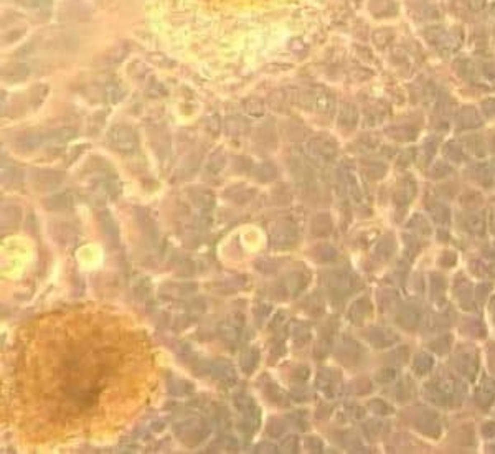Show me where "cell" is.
<instances>
[{
	"label": "cell",
	"mask_w": 495,
	"mask_h": 454,
	"mask_svg": "<svg viewBox=\"0 0 495 454\" xmlns=\"http://www.w3.org/2000/svg\"><path fill=\"white\" fill-rule=\"evenodd\" d=\"M109 142L116 151L122 154L134 152L137 147V134L126 124H116L109 131Z\"/></svg>",
	"instance_id": "1"
},
{
	"label": "cell",
	"mask_w": 495,
	"mask_h": 454,
	"mask_svg": "<svg viewBox=\"0 0 495 454\" xmlns=\"http://www.w3.org/2000/svg\"><path fill=\"white\" fill-rule=\"evenodd\" d=\"M64 180V175L61 172L48 170V169H37L32 172V185L38 192H46L59 187Z\"/></svg>",
	"instance_id": "2"
},
{
	"label": "cell",
	"mask_w": 495,
	"mask_h": 454,
	"mask_svg": "<svg viewBox=\"0 0 495 454\" xmlns=\"http://www.w3.org/2000/svg\"><path fill=\"white\" fill-rule=\"evenodd\" d=\"M175 431L183 441H187L188 444H195V443H198L200 439H203V434L206 433V429H205L203 421L190 418V420L177 423Z\"/></svg>",
	"instance_id": "3"
},
{
	"label": "cell",
	"mask_w": 495,
	"mask_h": 454,
	"mask_svg": "<svg viewBox=\"0 0 495 454\" xmlns=\"http://www.w3.org/2000/svg\"><path fill=\"white\" fill-rule=\"evenodd\" d=\"M45 144V133L43 131H27V133L20 134L15 141L17 151L23 154L32 152L35 149H38Z\"/></svg>",
	"instance_id": "4"
},
{
	"label": "cell",
	"mask_w": 495,
	"mask_h": 454,
	"mask_svg": "<svg viewBox=\"0 0 495 454\" xmlns=\"http://www.w3.org/2000/svg\"><path fill=\"white\" fill-rule=\"evenodd\" d=\"M307 103L315 106L320 112H325L329 114L332 112L333 106H335V99H333L332 93H329L324 88H315L312 93L307 94Z\"/></svg>",
	"instance_id": "5"
},
{
	"label": "cell",
	"mask_w": 495,
	"mask_h": 454,
	"mask_svg": "<svg viewBox=\"0 0 495 454\" xmlns=\"http://www.w3.org/2000/svg\"><path fill=\"white\" fill-rule=\"evenodd\" d=\"M188 197H190V200L193 202V205L203 212L213 210L215 203H217V197H215V193L208 188H201V187L190 188Z\"/></svg>",
	"instance_id": "6"
},
{
	"label": "cell",
	"mask_w": 495,
	"mask_h": 454,
	"mask_svg": "<svg viewBox=\"0 0 495 454\" xmlns=\"http://www.w3.org/2000/svg\"><path fill=\"white\" fill-rule=\"evenodd\" d=\"M210 372L213 373L215 378H218L220 381H223L226 385H231L236 381V372L233 365L228 360H223V358H218L213 363H210Z\"/></svg>",
	"instance_id": "7"
},
{
	"label": "cell",
	"mask_w": 495,
	"mask_h": 454,
	"mask_svg": "<svg viewBox=\"0 0 495 454\" xmlns=\"http://www.w3.org/2000/svg\"><path fill=\"white\" fill-rule=\"evenodd\" d=\"M30 76V67L25 63H9L2 70V80L7 83H22Z\"/></svg>",
	"instance_id": "8"
},
{
	"label": "cell",
	"mask_w": 495,
	"mask_h": 454,
	"mask_svg": "<svg viewBox=\"0 0 495 454\" xmlns=\"http://www.w3.org/2000/svg\"><path fill=\"white\" fill-rule=\"evenodd\" d=\"M309 151H311L312 155H315V157L322 159V160H332L337 154L335 144H332V142L327 139H320V137L311 141Z\"/></svg>",
	"instance_id": "9"
},
{
	"label": "cell",
	"mask_w": 495,
	"mask_h": 454,
	"mask_svg": "<svg viewBox=\"0 0 495 454\" xmlns=\"http://www.w3.org/2000/svg\"><path fill=\"white\" fill-rule=\"evenodd\" d=\"M296 241V233L289 225H277L271 230V243L277 248L291 246Z\"/></svg>",
	"instance_id": "10"
},
{
	"label": "cell",
	"mask_w": 495,
	"mask_h": 454,
	"mask_svg": "<svg viewBox=\"0 0 495 454\" xmlns=\"http://www.w3.org/2000/svg\"><path fill=\"white\" fill-rule=\"evenodd\" d=\"M45 133V144L48 146H59L64 142L71 141L76 136V131L73 127H58L51 131H43Z\"/></svg>",
	"instance_id": "11"
},
{
	"label": "cell",
	"mask_w": 495,
	"mask_h": 454,
	"mask_svg": "<svg viewBox=\"0 0 495 454\" xmlns=\"http://www.w3.org/2000/svg\"><path fill=\"white\" fill-rule=\"evenodd\" d=\"M225 129L226 134L231 137H238V136H244L249 133V122L244 117L233 114L230 117H226L225 121Z\"/></svg>",
	"instance_id": "12"
},
{
	"label": "cell",
	"mask_w": 495,
	"mask_h": 454,
	"mask_svg": "<svg viewBox=\"0 0 495 454\" xmlns=\"http://www.w3.org/2000/svg\"><path fill=\"white\" fill-rule=\"evenodd\" d=\"M226 160H228V155H226V152H225V149H223V147H220V149H217V151H215V152H211V155H210V157H208L205 170L208 172V174L217 175V174H220V172H222V170L225 169Z\"/></svg>",
	"instance_id": "13"
},
{
	"label": "cell",
	"mask_w": 495,
	"mask_h": 454,
	"mask_svg": "<svg viewBox=\"0 0 495 454\" xmlns=\"http://www.w3.org/2000/svg\"><path fill=\"white\" fill-rule=\"evenodd\" d=\"M71 203H73V200H71V193L61 192V193H56L53 197H48V199L43 202V205H45L46 210L61 212V210H66V208H69Z\"/></svg>",
	"instance_id": "14"
},
{
	"label": "cell",
	"mask_w": 495,
	"mask_h": 454,
	"mask_svg": "<svg viewBox=\"0 0 495 454\" xmlns=\"http://www.w3.org/2000/svg\"><path fill=\"white\" fill-rule=\"evenodd\" d=\"M127 53H129L127 43H117V45L112 46L109 51L104 53L103 61H104L106 67H107V64H109V67H112V64H119V63H122L124 59H126Z\"/></svg>",
	"instance_id": "15"
},
{
	"label": "cell",
	"mask_w": 495,
	"mask_h": 454,
	"mask_svg": "<svg viewBox=\"0 0 495 454\" xmlns=\"http://www.w3.org/2000/svg\"><path fill=\"white\" fill-rule=\"evenodd\" d=\"M99 225L103 226V231L106 238L112 243H117L119 240V228L114 222V218L111 217L109 212H101L99 213Z\"/></svg>",
	"instance_id": "16"
},
{
	"label": "cell",
	"mask_w": 495,
	"mask_h": 454,
	"mask_svg": "<svg viewBox=\"0 0 495 454\" xmlns=\"http://www.w3.org/2000/svg\"><path fill=\"white\" fill-rule=\"evenodd\" d=\"M20 218H22V213H20L19 207H14V205L4 207V210H2V228L5 231L14 230L15 226L19 225Z\"/></svg>",
	"instance_id": "17"
},
{
	"label": "cell",
	"mask_w": 495,
	"mask_h": 454,
	"mask_svg": "<svg viewBox=\"0 0 495 454\" xmlns=\"http://www.w3.org/2000/svg\"><path fill=\"white\" fill-rule=\"evenodd\" d=\"M258 362H259V350L258 349H246L241 354V358H240V365H241V370L246 375L249 373H253L254 372V368L258 367Z\"/></svg>",
	"instance_id": "18"
},
{
	"label": "cell",
	"mask_w": 495,
	"mask_h": 454,
	"mask_svg": "<svg viewBox=\"0 0 495 454\" xmlns=\"http://www.w3.org/2000/svg\"><path fill=\"white\" fill-rule=\"evenodd\" d=\"M243 111L251 117H261L266 112V104L258 96H249L243 101Z\"/></svg>",
	"instance_id": "19"
},
{
	"label": "cell",
	"mask_w": 495,
	"mask_h": 454,
	"mask_svg": "<svg viewBox=\"0 0 495 454\" xmlns=\"http://www.w3.org/2000/svg\"><path fill=\"white\" fill-rule=\"evenodd\" d=\"M236 319H228L222 326V329H220V334H222V337L226 340V342H236L238 337H240L243 319L241 320H236Z\"/></svg>",
	"instance_id": "20"
},
{
	"label": "cell",
	"mask_w": 495,
	"mask_h": 454,
	"mask_svg": "<svg viewBox=\"0 0 495 454\" xmlns=\"http://www.w3.org/2000/svg\"><path fill=\"white\" fill-rule=\"evenodd\" d=\"M253 175L258 178L259 182H271L272 178H276L277 169H276V165L271 162H261L259 165L253 167Z\"/></svg>",
	"instance_id": "21"
},
{
	"label": "cell",
	"mask_w": 495,
	"mask_h": 454,
	"mask_svg": "<svg viewBox=\"0 0 495 454\" xmlns=\"http://www.w3.org/2000/svg\"><path fill=\"white\" fill-rule=\"evenodd\" d=\"M46 94H48V86H46V85H35L32 89H30V94H28L30 104H32L33 107H38L45 101Z\"/></svg>",
	"instance_id": "22"
},
{
	"label": "cell",
	"mask_w": 495,
	"mask_h": 454,
	"mask_svg": "<svg viewBox=\"0 0 495 454\" xmlns=\"http://www.w3.org/2000/svg\"><path fill=\"white\" fill-rule=\"evenodd\" d=\"M340 124L342 126H347L348 129L353 127L357 124V109L351 104H343V107L340 109Z\"/></svg>",
	"instance_id": "23"
},
{
	"label": "cell",
	"mask_w": 495,
	"mask_h": 454,
	"mask_svg": "<svg viewBox=\"0 0 495 454\" xmlns=\"http://www.w3.org/2000/svg\"><path fill=\"white\" fill-rule=\"evenodd\" d=\"M198 165H200V155L196 154V152H193V154H190L188 157L183 160L182 165H180V170H178V172H180V174L185 175V177L192 175L193 172L198 169Z\"/></svg>",
	"instance_id": "24"
},
{
	"label": "cell",
	"mask_w": 495,
	"mask_h": 454,
	"mask_svg": "<svg viewBox=\"0 0 495 454\" xmlns=\"http://www.w3.org/2000/svg\"><path fill=\"white\" fill-rule=\"evenodd\" d=\"M253 195V190L246 188L244 185H235L231 190H226V197H231L236 203H244Z\"/></svg>",
	"instance_id": "25"
},
{
	"label": "cell",
	"mask_w": 495,
	"mask_h": 454,
	"mask_svg": "<svg viewBox=\"0 0 495 454\" xmlns=\"http://www.w3.org/2000/svg\"><path fill=\"white\" fill-rule=\"evenodd\" d=\"M22 174H20V170L17 169L15 165H12L9 160H5V162H2V180L5 183H12V182H15L17 178H20Z\"/></svg>",
	"instance_id": "26"
},
{
	"label": "cell",
	"mask_w": 495,
	"mask_h": 454,
	"mask_svg": "<svg viewBox=\"0 0 495 454\" xmlns=\"http://www.w3.org/2000/svg\"><path fill=\"white\" fill-rule=\"evenodd\" d=\"M15 4L30 10H41L48 9L51 5V0H15Z\"/></svg>",
	"instance_id": "27"
},
{
	"label": "cell",
	"mask_w": 495,
	"mask_h": 454,
	"mask_svg": "<svg viewBox=\"0 0 495 454\" xmlns=\"http://www.w3.org/2000/svg\"><path fill=\"white\" fill-rule=\"evenodd\" d=\"M107 98H109L112 103H117L124 98V88L119 85V83H112V85L107 86Z\"/></svg>",
	"instance_id": "28"
},
{
	"label": "cell",
	"mask_w": 495,
	"mask_h": 454,
	"mask_svg": "<svg viewBox=\"0 0 495 454\" xmlns=\"http://www.w3.org/2000/svg\"><path fill=\"white\" fill-rule=\"evenodd\" d=\"M206 129H208V133H211L213 136H217L220 133V129H222V121H220V116L218 114H213L206 119Z\"/></svg>",
	"instance_id": "29"
},
{
	"label": "cell",
	"mask_w": 495,
	"mask_h": 454,
	"mask_svg": "<svg viewBox=\"0 0 495 454\" xmlns=\"http://www.w3.org/2000/svg\"><path fill=\"white\" fill-rule=\"evenodd\" d=\"M233 164H235V170H238V172L253 170V162L248 157H236Z\"/></svg>",
	"instance_id": "30"
},
{
	"label": "cell",
	"mask_w": 495,
	"mask_h": 454,
	"mask_svg": "<svg viewBox=\"0 0 495 454\" xmlns=\"http://www.w3.org/2000/svg\"><path fill=\"white\" fill-rule=\"evenodd\" d=\"M147 93L151 94V96H165L167 89L162 85H160L159 81H152L151 86H147Z\"/></svg>",
	"instance_id": "31"
},
{
	"label": "cell",
	"mask_w": 495,
	"mask_h": 454,
	"mask_svg": "<svg viewBox=\"0 0 495 454\" xmlns=\"http://www.w3.org/2000/svg\"><path fill=\"white\" fill-rule=\"evenodd\" d=\"M267 103H269V106L274 107V109H281V106L284 103V93H281V91L272 93L271 96H269V101H267Z\"/></svg>",
	"instance_id": "32"
},
{
	"label": "cell",
	"mask_w": 495,
	"mask_h": 454,
	"mask_svg": "<svg viewBox=\"0 0 495 454\" xmlns=\"http://www.w3.org/2000/svg\"><path fill=\"white\" fill-rule=\"evenodd\" d=\"M390 38H391V32H386V30H378V32L373 33V40L377 41V45L388 43Z\"/></svg>",
	"instance_id": "33"
},
{
	"label": "cell",
	"mask_w": 495,
	"mask_h": 454,
	"mask_svg": "<svg viewBox=\"0 0 495 454\" xmlns=\"http://www.w3.org/2000/svg\"><path fill=\"white\" fill-rule=\"evenodd\" d=\"M151 61L157 63V64H162V67H172V63L169 58H165L164 55H159V53H152L151 55Z\"/></svg>",
	"instance_id": "34"
},
{
	"label": "cell",
	"mask_w": 495,
	"mask_h": 454,
	"mask_svg": "<svg viewBox=\"0 0 495 454\" xmlns=\"http://www.w3.org/2000/svg\"><path fill=\"white\" fill-rule=\"evenodd\" d=\"M294 447H296V439L292 438V436H291V438H288V439H284L282 443H281V449H284L286 452H291L292 449H294Z\"/></svg>",
	"instance_id": "35"
},
{
	"label": "cell",
	"mask_w": 495,
	"mask_h": 454,
	"mask_svg": "<svg viewBox=\"0 0 495 454\" xmlns=\"http://www.w3.org/2000/svg\"><path fill=\"white\" fill-rule=\"evenodd\" d=\"M282 426L281 428H279V423L276 421V420H274L272 421V425H269V426H267V433H269V436H279V434H281L282 433Z\"/></svg>",
	"instance_id": "36"
}]
</instances>
